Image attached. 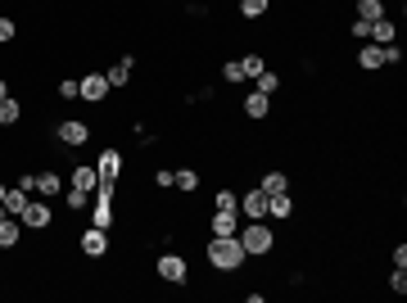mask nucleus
Listing matches in <instances>:
<instances>
[{"mask_svg": "<svg viewBox=\"0 0 407 303\" xmlns=\"http://www.w3.org/2000/svg\"><path fill=\"white\" fill-rule=\"evenodd\" d=\"M172 181H177L172 167H158V172H154V186H158V190H172Z\"/></svg>", "mask_w": 407, "mask_h": 303, "instance_id": "c756f323", "label": "nucleus"}, {"mask_svg": "<svg viewBox=\"0 0 407 303\" xmlns=\"http://www.w3.org/2000/svg\"><path fill=\"white\" fill-rule=\"evenodd\" d=\"M258 190H267V195H281V190H290V177L281 172V167H271V172L258 181Z\"/></svg>", "mask_w": 407, "mask_h": 303, "instance_id": "6ab92c4d", "label": "nucleus"}, {"mask_svg": "<svg viewBox=\"0 0 407 303\" xmlns=\"http://www.w3.org/2000/svg\"><path fill=\"white\" fill-rule=\"evenodd\" d=\"M357 64H362L367 72L385 68V55H380V45H371V41H362V45H357Z\"/></svg>", "mask_w": 407, "mask_h": 303, "instance_id": "2eb2a0df", "label": "nucleus"}, {"mask_svg": "<svg viewBox=\"0 0 407 303\" xmlns=\"http://www.w3.org/2000/svg\"><path fill=\"white\" fill-rule=\"evenodd\" d=\"M394 36H398V32H394V23H389V18H376L367 41H371V45H394Z\"/></svg>", "mask_w": 407, "mask_h": 303, "instance_id": "f3484780", "label": "nucleus"}, {"mask_svg": "<svg viewBox=\"0 0 407 303\" xmlns=\"http://www.w3.org/2000/svg\"><path fill=\"white\" fill-rule=\"evenodd\" d=\"M349 36H357V41H367V36H371V23H367V18H353Z\"/></svg>", "mask_w": 407, "mask_h": 303, "instance_id": "2f4dec72", "label": "nucleus"}, {"mask_svg": "<svg viewBox=\"0 0 407 303\" xmlns=\"http://www.w3.org/2000/svg\"><path fill=\"white\" fill-rule=\"evenodd\" d=\"M290 213H294L290 190H281V195H267V217H290Z\"/></svg>", "mask_w": 407, "mask_h": 303, "instance_id": "a211bd4d", "label": "nucleus"}, {"mask_svg": "<svg viewBox=\"0 0 407 303\" xmlns=\"http://www.w3.org/2000/svg\"><path fill=\"white\" fill-rule=\"evenodd\" d=\"M213 209H240V195L236 190H217V204Z\"/></svg>", "mask_w": 407, "mask_h": 303, "instance_id": "c85d7f7f", "label": "nucleus"}, {"mask_svg": "<svg viewBox=\"0 0 407 303\" xmlns=\"http://www.w3.org/2000/svg\"><path fill=\"white\" fill-rule=\"evenodd\" d=\"M263 68H267V64H263V55H240V72H244V77H258Z\"/></svg>", "mask_w": 407, "mask_h": 303, "instance_id": "a878e982", "label": "nucleus"}, {"mask_svg": "<svg viewBox=\"0 0 407 303\" xmlns=\"http://www.w3.org/2000/svg\"><path fill=\"white\" fill-rule=\"evenodd\" d=\"M357 18H367V23L385 18V5H380V0H357Z\"/></svg>", "mask_w": 407, "mask_h": 303, "instance_id": "4be33fe9", "label": "nucleus"}, {"mask_svg": "<svg viewBox=\"0 0 407 303\" xmlns=\"http://www.w3.org/2000/svg\"><path fill=\"white\" fill-rule=\"evenodd\" d=\"M18 236H23V222H18V217H9V213H0V249H14Z\"/></svg>", "mask_w": 407, "mask_h": 303, "instance_id": "f8f14e48", "label": "nucleus"}, {"mask_svg": "<svg viewBox=\"0 0 407 303\" xmlns=\"http://www.w3.org/2000/svg\"><path fill=\"white\" fill-rule=\"evenodd\" d=\"M36 195H41V199L64 195V177H59V172H41V177H36Z\"/></svg>", "mask_w": 407, "mask_h": 303, "instance_id": "4468645a", "label": "nucleus"}, {"mask_svg": "<svg viewBox=\"0 0 407 303\" xmlns=\"http://www.w3.org/2000/svg\"><path fill=\"white\" fill-rule=\"evenodd\" d=\"M59 95H64V100H77V82H72V77L59 82Z\"/></svg>", "mask_w": 407, "mask_h": 303, "instance_id": "f704fd0d", "label": "nucleus"}, {"mask_svg": "<svg viewBox=\"0 0 407 303\" xmlns=\"http://www.w3.org/2000/svg\"><path fill=\"white\" fill-rule=\"evenodd\" d=\"M77 249L86 253V258H104V253H109V231H100V226H86L82 240H77Z\"/></svg>", "mask_w": 407, "mask_h": 303, "instance_id": "423d86ee", "label": "nucleus"}, {"mask_svg": "<svg viewBox=\"0 0 407 303\" xmlns=\"http://www.w3.org/2000/svg\"><path fill=\"white\" fill-rule=\"evenodd\" d=\"M267 5H271V0H240V14H244V18H263Z\"/></svg>", "mask_w": 407, "mask_h": 303, "instance_id": "bb28decb", "label": "nucleus"}, {"mask_svg": "<svg viewBox=\"0 0 407 303\" xmlns=\"http://www.w3.org/2000/svg\"><path fill=\"white\" fill-rule=\"evenodd\" d=\"M95 172H100V181H118L122 177V154L118 150H104L100 163H95Z\"/></svg>", "mask_w": 407, "mask_h": 303, "instance_id": "9b49d317", "label": "nucleus"}, {"mask_svg": "<svg viewBox=\"0 0 407 303\" xmlns=\"http://www.w3.org/2000/svg\"><path fill=\"white\" fill-rule=\"evenodd\" d=\"M389 290H394V294H407V268H394L389 272Z\"/></svg>", "mask_w": 407, "mask_h": 303, "instance_id": "cd10ccee", "label": "nucleus"}, {"mask_svg": "<svg viewBox=\"0 0 407 303\" xmlns=\"http://www.w3.org/2000/svg\"><path fill=\"white\" fill-rule=\"evenodd\" d=\"M72 186H77V190H91V195H95V186H100V172H95V167H72Z\"/></svg>", "mask_w": 407, "mask_h": 303, "instance_id": "aec40b11", "label": "nucleus"}, {"mask_svg": "<svg viewBox=\"0 0 407 303\" xmlns=\"http://www.w3.org/2000/svg\"><path fill=\"white\" fill-rule=\"evenodd\" d=\"M28 199H32V190H23V186H18V181H14V186H9V190H5V204H0V213H9V217H18L23 209H28Z\"/></svg>", "mask_w": 407, "mask_h": 303, "instance_id": "1a4fd4ad", "label": "nucleus"}, {"mask_svg": "<svg viewBox=\"0 0 407 303\" xmlns=\"http://www.w3.org/2000/svg\"><path fill=\"white\" fill-rule=\"evenodd\" d=\"M380 55H385V64H403V50H398V45H380Z\"/></svg>", "mask_w": 407, "mask_h": 303, "instance_id": "72a5a7b5", "label": "nucleus"}, {"mask_svg": "<svg viewBox=\"0 0 407 303\" xmlns=\"http://www.w3.org/2000/svg\"><path fill=\"white\" fill-rule=\"evenodd\" d=\"M18 222L28 226V231H45V226L55 222V213H50V204H45V199H28V209L18 213Z\"/></svg>", "mask_w": 407, "mask_h": 303, "instance_id": "20e7f679", "label": "nucleus"}, {"mask_svg": "<svg viewBox=\"0 0 407 303\" xmlns=\"http://www.w3.org/2000/svg\"><path fill=\"white\" fill-rule=\"evenodd\" d=\"M213 236H240V209H213Z\"/></svg>", "mask_w": 407, "mask_h": 303, "instance_id": "0eeeda50", "label": "nucleus"}, {"mask_svg": "<svg viewBox=\"0 0 407 303\" xmlns=\"http://www.w3.org/2000/svg\"><path fill=\"white\" fill-rule=\"evenodd\" d=\"M222 77H227V82H244V72H240V59H231V64H222Z\"/></svg>", "mask_w": 407, "mask_h": 303, "instance_id": "7c9ffc66", "label": "nucleus"}, {"mask_svg": "<svg viewBox=\"0 0 407 303\" xmlns=\"http://www.w3.org/2000/svg\"><path fill=\"white\" fill-rule=\"evenodd\" d=\"M172 186H181V190H186V195H190V190H200V172H195V167H181Z\"/></svg>", "mask_w": 407, "mask_h": 303, "instance_id": "b1692460", "label": "nucleus"}, {"mask_svg": "<svg viewBox=\"0 0 407 303\" xmlns=\"http://www.w3.org/2000/svg\"><path fill=\"white\" fill-rule=\"evenodd\" d=\"M154 272H158V281H168V285H186V276H190V268H186L181 253H158Z\"/></svg>", "mask_w": 407, "mask_h": 303, "instance_id": "7ed1b4c3", "label": "nucleus"}, {"mask_svg": "<svg viewBox=\"0 0 407 303\" xmlns=\"http://www.w3.org/2000/svg\"><path fill=\"white\" fill-rule=\"evenodd\" d=\"M104 82H109V87H127V82H131V55H122L118 64L104 72Z\"/></svg>", "mask_w": 407, "mask_h": 303, "instance_id": "dca6fc26", "label": "nucleus"}, {"mask_svg": "<svg viewBox=\"0 0 407 303\" xmlns=\"http://www.w3.org/2000/svg\"><path fill=\"white\" fill-rule=\"evenodd\" d=\"M244 114H249L254 123H258V118H267V114H271V95H263V91H249V95H244Z\"/></svg>", "mask_w": 407, "mask_h": 303, "instance_id": "ddd939ff", "label": "nucleus"}, {"mask_svg": "<svg viewBox=\"0 0 407 303\" xmlns=\"http://www.w3.org/2000/svg\"><path fill=\"white\" fill-rule=\"evenodd\" d=\"M23 118V104L14 100V95H5V100H0V127H14Z\"/></svg>", "mask_w": 407, "mask_h": 303, "instance_id": "412c9836", "label": "nucleus"}, {"mask_svg": "<svg viewBox=\"0 0 407 303\" xmlns=\"http://www.w3.org/2000/svg\"><path fill=\"white\" fill-rule=\"evenodd\" d=\"M59 141H64V145H86V141H91V127L77 123V118H68V123H59Z\"/></svg>", "mask_w": 407, "mask_h": 303, "instance_id": "9d476101", "label": "nucleus"}, {"mask_svg": "<svg viewBox=\"0 0 407 303\" xmlns=\"http://www.w3.org/2000/svg\"><path fill=\"white\" fill-rule=\"evenodd\" d=\"M276 87H281V77H276V72H258V77H254V91H263V95H276Z\"/></svg>", "mask_w": 407, "mask_h": 303, "instance_id": "5701e85b", "label": "nucleus"}, {"mask_svg": "<svg viewBox=\"0 0 407 303\" xmlns=\"http://www.w3.org/2000/svg\"><path fill=\"white\" fill-rule=\"evenodd\" d=\"M14 32H18V28H14V18H0V45L14 41Z\"/></svg>", "mask_w": 407, "mask_h": 303, "instance_id": "473e14b6", "label": "nucleus"}, {"mask_svg": "<svg viewBox=\"0 0 407 303\" xmlns=\"http://www.w3.org/2000/svg\"><path fill=\"white\" fill-rule=\"evenodd\" d=\"M5 95H9V82H5V77H0V100H5Z\"/></svg>", "mask_w": 407, "mask_h": 303, "instance_id": "c9c22d12", "label": "nucleus"}, {"mask_svg": "<svg viewBox=\"0 0 407 303\" xmlns=\"http://www.w3.org/2000/svg\"><path fill=\"white\" fill-rule=\"evenodd\" d=\"M64 199H68V209L77 213V209H86V204H91V190H77V186H68V190H64Z\"/></svg>", "mask_w": 407, "mask_h": 303, "instance_id": "393cba45", "label": "nucleus"}, {"mask_svg": "<svg viewBox=\"0 0 407 303\" xmlns=\"http://www.w3.org/2000/svg\"><path fill=\"white\" fill-rule=\"evenodd\" d=\"M236 240L244 245V253H254V258H263V253L276 249V236H271V226H267V222H244Z\"/></svg>", "mask_w": 407, "mask_h": 303, "instance_id": "f03ea898", "label": "nucleus"}, {"mask_svg": "<svg viewBox=\"0 0 407 303\" xmlns=\"http://www.w3.org/2000/svg\"><path fill=\"white\" fill-rule=\"evenodd\" d=\"M77 95L86 104H100L104 95H109V82H104V72H86V77H77Z\"/></svg>", "mask_w": 407, "mask_h": 303, "instance_id": "39448f33", "label": "nucleus"}, {"mask_svg": "<svg viewBox=\"0 0 407 303\" xmlns=\"http://www.w3.org/2000/svg\"><path fill=\"white\" fill-rule=\"evenodd\" d=\"M244 258H249V253H244V245L236 236H213V245H208V263H213L217 272H240Z\"/></svg>", "mask_w": 407, "mask_h": 303, "instance_id": "f257e3e1", "label": "nucleus"}, {"mask_svg": "<svg viewBox=\"0 0 407 303\" xmlns=\"http://www.w3.org/2000/svg\"><path fill=\"white\" fill-rule=\"evenodd\" d=\"M240 217H249V222H258V217H267V190H249V195L240 199Z\"/></svg>", "mask_w": 407, "mask_h": 303, "instance_id": "6e6552de", "label": "nucleus"}, {"mask_svg": "<svg viewBox=\"0 0 407 303\" xmlns=\"http://www.w3.org/2000/svg\"><path fill=\"white\" fill-rule=\"evenodd\" d=\"M5 190H9V186H5V181H0V204H5Z\"/></svg>", "mask_w": 407, "mask_h": 303, "instance_id": "e433bc0d", "label": "nucleus"}]
</instances>
